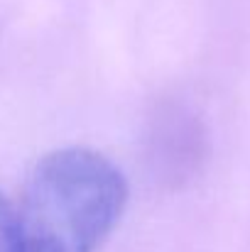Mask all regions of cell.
I'll return each mask as SVG.
<instances>
[{
  "label": "cell",
  "instance_id": "7a4b0ae2",
  "mask_svg": "<svg viewBox=\"0 0 250 252\" xmlns=\"http://www.w3.org/2000/svg\"><path fill=\"white\" fill-rule=\"evenodd\" d=\"M147 155L155 176L165 186H184L201 171L209 155L204 123L181 105L162 108L150 127Z\"/></svg>",
  "mask_w": 250,
  "mask_h": 252
},
{
  "label": "cell",
  "instance_id": "6da1fadb",
  "mask_svg": "<svg viewBox=\"0 0 250 252\" xmlns=\"http://www.w3.org/2000/svg\"><path fill=\"white\" fill-rule=\"evenodd\" d=\"M128 203V181L88 147L44 155L27 176L17 220L25 252H98Z\"/></svg>",
  "mask_w": 250,
  "mask_h": 252
},
{
  "label": "cell",
  "instance_id": "3957f363",
  "mask_svg": "<svg viewBox=\"0 0 250 252\" xmlns=\"http://www.w3.org/2000/svg\"><path fill=\"white\" fill-rule=\"evenodd\" d=\"M0 252H25L17 211L0 193Z\"/></svg>",
  "mask_w": 250,
  "mask_h": 252
}]
</instances>
